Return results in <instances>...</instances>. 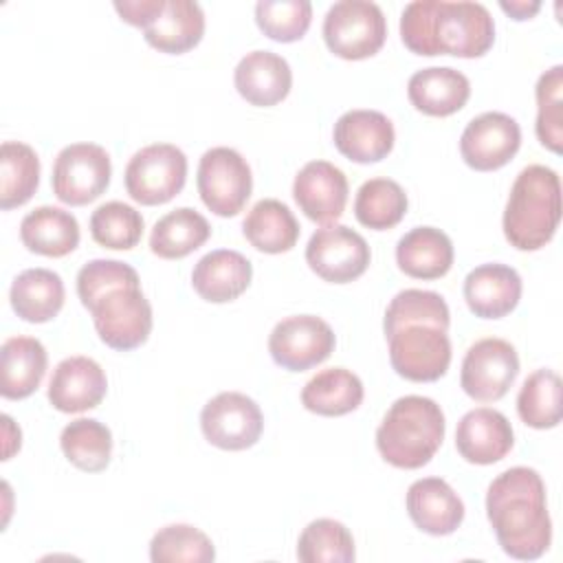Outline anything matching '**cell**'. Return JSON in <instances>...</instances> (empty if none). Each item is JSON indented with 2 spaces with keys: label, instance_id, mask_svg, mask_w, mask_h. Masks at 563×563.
<instances>
[{
  "label": "cell",
  "instance_id": "cell-5",
  "mask_svg": "<svg viewBox=\"0 0 563 563\" xmlns=\"http://www.w3.org/2000/svg\"><path fill=\"white\" fill-rule=\"evenodd\" d=\"M442 407L427 396H400L376 429V449L396 468H420L431 462L444 440Z\"/></svg>",
  "mask_w": 563,
  "mask_h": 563
},
{
  "label": "cell",
  "instance_id": "cell-39",
  "mask_svg": "<svg viewBox=\"0 0 563 563\" xmlns=\"http://www.w3.org/2000/svg\"><path fill=\"white\" fill-rule=\"evenodd\" d=\"M150 559L154 563H209L216 559V548L196 526L172 523L152 537Z\"/></svg>",
  "mask_w": 563,
  "mask_h": 563
},
{
  "label": "cell",
  "instance_id": "cell-28",
  "mask_svg": "<svg viewBox=\"0 0 563 563\" xmlns=\"http://www.w3.org/2000/svg\"><path fill=\"white\" fill-rule=\"evenodd\" d=\"M20 240L31 253L64 257L79 244V222L66 209L42 205L22 218Z\"/></svg>",
  "mask_w": 563,
  "mask_h": 563
},
{
  "label": "cell",
  "instance_id": "cell-1",
  "mask_svg": "<svg viewBox=\"0 0 563 563\" xmlns=\"http://www.w3.org/2000/svg\"><path fill=\"white\" fill-rule=\"evenodd\" d=\"M77 295L108 347L128 352L147 341L154 323L152 306L130 264L121 260L86 262L77 273Z\"/></svg>",
  "mask_w": 563,
  "mask_h": 563
},
{
  "label": "cell",
  "instance_id": "cell-35",
  "mask_svg": "<svg viewBox=\"0 0 563 563\" xmlns=\"http://www.w3.org/2000/svg\"><path fill=\"white\" fill-rule=\"evenodd\" d=\"M409 200L405 189L391 178H369L365 180L354 198L356 220L374 231H385L396 227L407 213Z\"/></svg>",
  "mask_w": 563,
  "mask_h": 563
},
{
  "label": "cell",
  "instance_id": "cell-10",
  "mask_svg": "<svg viewBox=\"0 0 563 563\" xmlns=\"http://www.w3.org/2000/svg\"><path fill=\"white\" fill-rule=\"evenodd\" d=\"M112 163L97 143H70L53 163V194L70 207H84L97 200L110 185Z\"/></svg>",
  "mask_w": 563,
  "mask_h": 563
},
{
  "label": "cell",
  "instance_id": "cell-41",
  "mask_svg": "<svg viewBox=\"0 0 563 563\" xmlns=\"http://www.w3.org/2000/svg\"><path fill=\"white\" fill-rule=\"evenodd\" d=\"M255 22L275 42H297L310 29L312 4L308 0H260L255 4Z\"/></svg>",
  "mask_w": 563,
  "mask_h": 563
},
{
  "label": "cell",
  "instance_id": "cell-36",
  "mask_svg": "<svg viewBox=\"0 0 563 563\" xmlns=\"http://www.w3.org/2000/svg\"><path fill=\"white\" fill-rule=\"evenodd\" d=\"M563 383L554 369H534L517 394V413L532 429H552L561 422Z\"/></svg>",
  "mask_w": 563,
  "mask_h": 563
},
{
  "label": "cell",
  "instance_id": "cell-31",
  "mask_svg": "<svg viewBox=\"0 0 563 563\" xmlns=\"http://www.w3.org/2000/svg\"><path fill=\"white\" fill-rule=\"evenodd\" d=\"M361 378L345 367L317 372L301 389V405L317 416H345L363 402Z\"/></svg>",
  "mask_w": 563,
  "mask_h": 563
},
{
  "label": "cell",
  "instance_id": "cell-43",
  "mask_svg": "<svg viewBox=\"0 0 563 563\" xmlns=\"http://www.w3.org/2000/svg\"><path fill=\"white\" fill-rule=\"evenodd\" d=\"M163 4L165 0H117L114 9L128 24L145 29L158 15Z\"/></svg>",
  "mask_w": 563,
  "mask_h": 563
},
{
  "label": "cell",
  "instance_id": "cell-22",
  "mask_svg": "<svg viewBox=\"0 0 563 563\" xmlns=\"http://www.w3.org/2000/svg\"><path fill=\"white\" fill-rule=\"evenodd\" d=\"M233 84L240 97L251 106L268 108L288 97L292 70L288 62L273 51H251L238 62Z\"/></svg>",
  "mask_w": 563,
  "mask_h": 563
},
{
  "label": "cell",
  "instance_id": "cell-23",
  "mask_svg": "<svg viewBox=\"0 0 563 563\" xmlns=\"http://www.w3.org/2000/svg\"><path fill=\"white\" fill-rule=\"evenodd\" d=\"M253 279V264L231 249H216L202 255L191 271L194 290L211 303L238 299Z\"/></svg>",
  "mask_w": 563,
  "mask_h": 563
},
{
  "label": "cell",
  "instance_id": "cell-26",
  "mask_svg": "<svg viewBox=\"0 0 563 563\" xmlns=\"http://www.w3.org/2000/svg\"><path fill=\"white\" fill-rule=\"evenodd\" d=\"M205 35V13L194 0H165L158 15L143 29L145 42L169 55L191 51Z\"/></svg>",
  "mask_w": 563,
  "mask_h": 563
},
{
  "label": "cell",
  "instance_id": "cell-7",
  "mask_svg": "<svg viewBox=\"0 0 563 563\" xmlns=\"http://www.w3.org/2000/svg\"><path fill=\"white\" fill-rule=\"evenodd\" d=\"M387 37L383 9L369 0L334 2L323 18L325 46L341 59L376 55Z\"/></svg>",
  "mask_w": 563,
  "mask_h": 563
},
{
  "label": "cell",
  "instance_id": "cell-12",
  "mask_svg": "<svg viewBox=\"0 0 563 563\" xmlns=\"http://www.w3.org/2000/svg\"><path fill=\"white\" fill-rule=\"evenodd\" d=\"M200 429L222 451L251 449L264 429L260 405L242 391H220L200 411Z\"/></svg>",
  "mask_w": 563,
  "mask_h": 563
},
{
  "label": "cell",
  "instance_id": "cell-29",
  "mask_svg": "<svg viewBox=\"0 0 563 563\" xmlns=\"http://www.w3.org/2000/svg\"><path fill=\"white\" fill-rule=\"evenodd\" d=\"M13 312L29 323H46L59 314L66 290L62 277L51 268L22 271L9 290Z\"/></svg>",
  "mask_w": 563,
  "mask_h": 563
},
{
  "label": "cell",
  "instance_id": "cell-13",
  "mask_svg": "<svg viewBox=\"0 0 563 563\" xmlns=\"http://www.w3.org/2000/svg\"><path fill=\"white\" fill-rule=\"evenodd\" d=\"M372 253L361 233L345 224H323L306 246V262L312 273L332 284L358 279L369 266Z\"/></svg>",
  "mask_w": 563,
  "mask_h": 563
},
{
  "label": "cell",
  "instance_id": "cell-6",
  "mask_svg": "<svg viewBox=\"0 0 563 563\" xmlns=\"http://www.w3.org/2000/svg\"><path fill=\"white\" fill-rule=\"evenodd\" d=\"M387 336L389 361L398 376L413 383H433L451 365V339L444 328L431 321H411Z\"/></svg>",
  "mask_w": 563,
  "mask_h": 563
},
{
  "label": "cell",
  "instance_id": "cell-19",
  "mask_svg": "<svg viewBox=\"0 0 563 563\" xmlns=\"http://www.w3.org/2000/svg\"><path fill=\"white\" fill-rule=\"evenodd\" d=\"M515 433L508 418L490 407L466 411L455 429V449L471 464H495L508 455Z\"/></svg>",
  "mask_w": 563,
  "mask_h": 563
},
{
  "label": "cell",
  "instance_id": "cell-37",
  "mask_svg": "<svg viewBox=\"0 0 563 563\" xmlns=\"http://www.w3.org/2000/svg\"><path fill=\"white\" fill-rule=\"evenodd\" d=\"M297 559L301 563H352L356 559L354 537L336 519H314L299 534Z\"/></svg>",
  "mask_w": 563,
  "mask_h": 563
},
{
  "label": "cell",
  "instance_id": "cell-32",
  "mask_svg": "<svg viewBox=\"0 0 563 563\" xmlns=\"http://www.w3.org/2000/svg\"><path fill=\"white\" fill-rule=\"evenodd\" d=\"M211 235L202 213L191 207H178L158 218L150 233V249L163 260H180L200 249Z\"/></svg>",
  "mask_w": 563,
  "mask_h": 563
},
{
  "label": "cell",
  "instance_id": "cell-14",
  "mask_svg": "<svg viewBox=\"0 0 563 563\" xmlns=\"http://www.w3.org/2000/svg\"><path fill=\"white\" fill-rule=\"evenodd\" d=\"M336 345L328 321L317 314H292L275 323L268 336L273 361L288 372H303L323 363Z\"/></svg>",
  "mask_w": 563,
  "mask_h": 563
},
{
  "label": "cell",
  "instance_id": "cell-30",
  "mask_svg": "<svg viewBox=\"0 0 563 563\" xmlns=\"http://www.w3.org/2000/svg\"><path fill=\"white\" fill-rule=\"evenodd\" d=\"M249 244L262 253H286L299 240V222L288 205L277 198L257 200L242 222Z\"/></svg>",
  "mask_w": 563,
  "mask_h": 563
},
{
  "label": "cell",
  "instance_id": "cell-3",
  "mask_svg": "<svg viewBox=\"0 0 563 563\" xmlns=\"http://www.w3.org/2000/svg\"><path fill=\"white\" fill-rule=\"evenodd\" d=\"M400 40L416 55L482 57L495 42V22L482 2L413 0L400 13Z\"/></svg>",
  "mask_w": 563,
  "mask_h": 563
},
{
  "label": "cell",
  "instance_id": "cell-24",
  "mask_svg": "<svg viewBox=\"0 0 563 563\" xmlns=\"http://www.w3.org/2000/svg\"><path fill=\"white\" fill-rule=\"evenodd\" d=\"M407 97L422 114L449 117L466 106L471 81L464 73L451 66H429L409 77Z\"/></svg>",
  "mask_w": 563,
  "mask_h": 563
},
{
  "label": "cell",
  "instance_id": "cell-42",
  "mask_svg": "<svg viewBox=\"0 0 563 563\" xmlns=\"http://www.w3.org/2000/svg\"><path fill=\"white\" fill-rule=\"evenodd\" d=\"M411 321H431L449 330L451 312L444 297L440 292L420 290V288H405L396 292L385 310V319H383L385 334Z\"/></svg>",
  "mask_w": 563,
  "mask_h": 563
},
{
  "label": "cell",
  "instance_id": "cell-16",
  "mask_svg": "<svg viewBox=\"0 0 563 563\" xmlns=\"http://www.w3.org/2000/svg\"><path fill=\"white\" fill-rule=\"evenodd\" d=\"M347 178L328 161L306 163L292 183V198L306 218L319 224L336 222L347 205Z\"/></svg>",
  "mask_w": 563,
  "mask_h": 563
},
{
  "label": "cell",
  "instance_id": "cell-21",
  "mask_svg": "<svg viewBox=\"0 0 563 563\" xmlns=\"http://www.w3.org/2000/svg\"><path fill=\"white\" fill-rule=\"evenodd\" d=\"M405 504L413 526L433 537L453 534L464 521V504L442 477L416 479Z\"/></svg>",
  "mask_w": 563,
  "mask_h": 563
},
{
  "label": "cell",
  "instance_id": "cell-38",
  "mask_svg": "<svg viewBox=\"0 0 563 563\" xmlns=\"http://www.w3.org/2000/svg\"><path fill=\"white\" fill-rule=\"evenodd\" d=\"M143 216L128 202L110 200L99 205L90 216L92 240L112 251H130L141 242Z\"/></svg>",
  "mask_w": 563,
  "mask_h": 563
},
{
  "label": "cell",
  "instance_id": "cell-15",
  "mask_svg": "<svg viewBox=\"0 0 563 563\" xmlns=\"http://www.w3.org/2000/svg\"><path fill=\"white\" fill-rule=\"evenodd\" d=\"M521 128L506 112H484L471 119L460 136V154L475 172H493L519 152Z\"/></svg>",
  "mask_w": 563,
  "mask_h": 563
},
{
  "label": "cell",
  "instance_id": "cell-18",
  "mask_svg": "<svg viewBox=\"0 0 563 563\" xmlns=\"http://www.w3.org/2000/svg\"><path fill=\"white\" fill-rule=\"evenodd\" d=\"M336 150L354 163H378L391 150L396 141L394 123L378 110H347L332 130Z\"/></svg>",
  "mask_w": 563,
  "mask_h": 563
},
{
  "label": "cell",
  "instance_id": "cell-25",
  "mask_svg": "<svg viewBox=\"0 0 563 563\" xmlns=\"http://www.w3.org/2000/svg\"><path fill=\"white\" fill-rule=\"evenodd\" d=\"M48 367V354L35 336H9L0 347V394L9 400L31 396Z\"/></svg>",
  "mask_w": 563,
  "mask_h": 563
},
{
  "label": "cell",
  "instance_id": "cell-2",
  "mask_svg": "<svg viewBox=\"0 0 563 563\" xmlns=\"http://www.w3.org/2000/svg\"><path fill=\"white\" fill-rule=\"evenodd\" d=\"M486 517L501 550L517 561H534L552 541L545 484L530 466L499 473L486 490Z\"/></svg>",
  "mask_w": 563,
  "mask_h": 563
},
{
  "label": "cell",
  "instance_id": "cell-17",
  "mask_svg": "<svg viewBox=\"0 0 563 563\" xmlns=\"http://www.w3.org/2000/svg\"><path fill=\"white\" fill-rule=\"evenodd\" d=\"M108 378L90 356H68L59 361L48 380V400L62 413H81L101 405Z\"/></svg>",
  "mask_w": 563,
  "mask_h": 563
},
{
  "label": "cell",
  "instance_id": "cell-9",
  "mask_svg": "<svg viewBox=\"0 0 563 563\" xmlns=\"http://www.w3.org/2000/svg\"><path fill=\"white\" fill-rule=\"evenodd\" d=\"M196 185L209 211L220 218H233L251 198L253 174L238 150L218 145L200 156Z\"/></svg>",
  "mask_w": 563,
  "mask_h": 563
},
{
  "label": "cell",
  "instance_id": "cell-44",
  "mask_svg": "<svg viewBox=\"0 0 563 563\" xmlns=\"http://www.w3.org/2000/svg\"><path fill=\"white\" fill-rule=\"evenodd\" d=\"M499 7L510 18H515V20H528V18H532L541 9V2H537V0L534 2H526V0H510V2H506V0H501Z\"/></svg>",
  "mask_w": 563,
  "mask_h": 563
},
{
  "label": "cell",
  "instance_id": "cell-20",
  "mask_svg": "<svg viewBox=\"0 0 563 563\" xmlns=\"http://www.w3.org/2000/svg\"><path fill=\"white\" fill-rule=\"evenodd\" d=\"M521 277L508 264H479L464 277V299L479 319H501L510 314L521 299Z\"/></svg>",
  "mask_w": 563,
  "mask_h": 563
},
{
  "label": "cell",
  "instance_id": "cell-11",
  "mask_svg": "<svg viewBox=\"0 0 563 563\" xmlns=\"http://www.w3.org/2000/svg\"><path fill=\"white\" fill-rule=\"evenodd\" d=\"M519 374V356L512 343L497 336L475 341L464 358L460 385L466 396L479 402H495L506 396Z\"/></svg>",
  "mask_w": 563,
  "mask_h": 563
},
{
  "label": "cell",
  "instance_id": "cell-8",
  "mask_svg": "<svg viewBox=\"0 0 563 563\" xmlns=\"http://www.w3.org/2000/svg\"><path fill=\"white\" fill-rule=\"evenodd\" d=\"M123 180L132 200L145 207L165 205L185 187L187 156L172 143L145 145L130 158Z\"/></svg>",
  "mask_w": 563,
  "mask_h": 563
},
{
  "label": "cell",
  "instance_id": "cell-4",
  "mask_svg": "<svg viewBox=\"0 0 563 563\" xmlns=\"http://www.w3.org/2000/svg\"><path fill=\"white\" fill-rule=\"evenodd\" d=\"M561 178L552 167H523L508 194L501 227L510 246L537 251L545 246L561 222Z\"/></svg>",
  "mask_w": 563,
  "mask_h": 563
},
{
  "label": "cell",
  "instance_id": "cell-33",
  "mask_svg": "<svg viewBox=\"0 0 563 563\" xmlns=\"http://www.w3.org/2000/svg\"><path fill=\"white\" fill-rule=\"evenodd\" d=\"M40 185V158L22 141H4L0 147V207L15 209L31 200Z\"/></svg>",
  "mask_w": 563,
  "mask_h": 563
},
{
  "label": "cell",
  "instance_id": "cell-40",
  "mask_svg": "<svg viewBox=\"0 0 563 563\" xmlns=\"http://www.w3.org/2000/svg\"><path fill=\"white\" fill-rule=\"evenodd\" d=\"M563 66L556 64L545 70L534 88L537 97V139L543 147L561 154L563 150Z\"/></svg>",
  "mask_w": 563,
  "mask_h": 563
},
{
  "label": "cell",
  "instance_id": "cell-27",
  "mask_svg": "<svg viewBox=\"0 0 563 563\" xmlns=\"http://www.w3.org/2000/svg\"><path fill=\"white\" fill-rule=\"evenodd\" d=\"M453 242L435 227H416L396 244L398 268L416 279H440L453 266Z\"/></svg>",
  "mask_w": 563,
  "mask_h": 563
},
{
  "label": "cell",
  "instance_id": "cell-34",
  "mask_svg": "<svg viewBox=\"0 0 563 563\" xmlns=\"http://www.w3.org/2000/svg\"><path fill=\"white\" fill-rule=\"evenodd\" d=\"M59 446L73 466L86 473H99L110 464L112 433L95 418H77L62 429Z\"/></svg>",
  "mask_w": 563,
  "mask_h": 563
}]
</instances>
